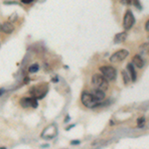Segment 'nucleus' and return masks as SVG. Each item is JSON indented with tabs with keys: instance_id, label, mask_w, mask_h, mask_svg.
I'll return each mask as SVG.
<instances>
[{
	"instance_id": "nucleus-1",
	"label": "nucleus",
	"mask_w": 149,
	"mask_h": 149,
	"mask_svg": "<svg viewBox=\"0 0 149 149\" xmlns=\"http://www.w3.org/2000/svg\"><path fill=\"white\" fill-rule=\"evenodd\" d=\"M92 85L97 90L107 91L109 88V81L102 74H95L92 78Z\"/></svg>"
},
{
	"instance_id": "nucleus-2",
	"label": "nucleus",
	"mask_w": 149,
	"mask_h": 149,
	"mask_svg": "<svg viewBox=\"0 0 149 149\" xmlns=\"http://www.w3.org/2000/svg\"><path fill=\"white\" fill-rule=\"evenodd\" d=\"M48 92V85L47 84H40L38 86H32L29 91V93H31L32 97H36L37 100H40V98H43L45 95H47Z\"/></svg>"
},
{
	"instance_id": "nucleus-3",
	"label": "nucleus",
	"mask_w": 149,
	"mask_h": 149,
	"mask_svg": "<svg viewBox=\"0 0 149 149\" xmlns=\"http://www.w3.org/2000/svg\"><path fill=\"white\" fill-rule=\"evenodd\" d=\"M81 100L83 102V104L85 107H88V109H95V107H100V102H97L93 95L92 93H88V92H84L81 93Z\"/></svg>"
},
{
	"instance_id": "nucleus-4",
	"label": "nucleus",
	"mask_w": 149,
	"mask_h": 149,
	"mask_svg": "<svg viewBox=\"0 0 149 149\" xmlns=\"http://www.w3.org/2000/svg\"><path fill=\"white\" fill-rule=\"evenodd\" d=\"M57 134H58V127L55 123H52L42 131L41 137L44 139H53L56 137Z\"/></svg>"
},
{
	"instance_id": "nucleus-5",
	"label": "nucleus",
	"mask_w": 149,
	"mask_h": 149,
	"mask_svg": "<svg viewBox=\"0 0 149 149\" xmlns=\"http://www.w3.org/2000/svg\"><path fill=\"white\" fill-rule=\"evenodd\" d=\"M100 71L102 72V74L107 81H113L116 78V71H115L114 68H112L110 66L100 67Z\"/></svg>"
},
{
	"instance_id": "nucleus-6",
	"label": "nucleus",
	"mask_w": 149,
	"mask_h": 149,
	"mask_svg": "<svg viewBox=\"0 0 149 149\" xmlns=\"http://www.w3.org/2000/svg\"><path fill=\"white\" fill-rule=\"evenodd\" d=\"M128 51H126V50H119V51L113 53V54L110 56V62H112V63H116V62H121L123 61L125 58H127L128 56Z\"/></svg>"
},
{
	"instance_id": "nucleus-7",
	"label": "nucleus",
	"mask_w": 149,
	"mask_h": 149,
	"mask_svg": "<svg viewBox=\"0 0 149 149\" xmlns=\"http://www.w3.org/2000/svg\"><path fill=\"white\" fill-rule=\"evenodd\" d=\"M134 22H135V19H134V16L132 14L131 11H126L125 15L123 17V28L125 30H129L132 26H133Z\"/></svg>"
},
{
	"instance_id": "nucleus-8",
	"label": "nucleus",
	"mask_w": 149,
	"mask_h": 149,
	"mask_svg": "<svg viewBox=\"0 0 149 149\" xmlns=\"http://www.w3.org/2000/svg\"><path fill=\"white\" fill-rule=\"evenodd\" d=\"M20 104L22 105L24 109H28V107H33L36 109L38 107V100L34 97H25L22 98L20 102Z\"/></svg>"
},
{
	"instance_id": "nucleus-9",
	"label": "nucleus",
	"mask_w": 149,
	"mask_h": 149,
	"mask_svg": "<svg viewBox=\"0 0 149 149\" xmlns=\"http://www.w3.org/2000/svg\"><path fill=\"white\" fill-rule=\"evenodd\" d=\"M92 95H93V97L97 100V102H100V104H102V102H103V100H104V97H105L104 91H100V90L95 88L92 92Z\"/></svg>"
},
{
	"instance_id": "nucleus-10",
	"label": "nucleus",
	"mask_w": 149,
	"mask_h": 149,
	"mask_svg": "<svg viewBox=\"0 0 149 149\" xmlns=\"http://www.w3.org/2000/svg\"><path fill=\"white\" fill-rule=\"evenodd\" d=\"M132 61H133V64L139 69L142 68V67L144 66V64H145L143 58L141 56H139V55H135V56L133 57V60H132Z\"/></svg>"
},
{
	"instance_id": "nucleus-11",
	"label": "nucleus",
	"mask_w": 149,
	"mask_h": 149,
	"mask_svg": "<svg viewBox=\"0 0 149 149\" xmlns=\"http://www.w3.org/2000/svg\"><path fill=\"white\" fill-rule=\"evenodd\" d=\"M2 31L6 34H11L14 31V26L10 22H5L2 24Z\"/></svg>"
},
{
	"instance_id": "nucleus-12",
	"label": "nucleus",
	"mask_w": 149,
	"mask_h": 149,
	"mask_svg": "<svg viewBox=\"0 0 149 149\" xmlns=\"http://www.w3.org/2000/svg\"><path fill=\"white\" fill-rule=\"evenodd\" d=\"M126 37H127V34L125 32H121V33H118V34H116L115 35V37H114V43L115 44H118V43H122V42H124L126 39Z\"/></svg>"
},
{
	"instance_id": "nucleus-13",
	"label": "nucleus",
	"mask_w": 149,
	"mask_h": 149,
	"mask_svg": "<svg viewBox=\"0 0 149 149\" xmlns=\"http://www.w3.org/2000/svg\"><path fill=\"white\" fill-rule=\"evenodd\" d=\"M127 71L129 72L131 81H136V72H135V70H134V68H133V64L129 63L128 65H127Z\"/></svg>"
},
{
	"instance_id": "nucleus-14",
	"label": "nucleus",
	"mask_w": 149,
	"mask_h": 149,
	"mask_svg": "<svg viewBox=\"0 0 149 149\" xmlns=\"http://www.w3.org/2000/svg\"><path fill=\"white\" fill-rule=\"evenodd\" d=\"M139 52L143 55H148L149 54V43H144L139 47Z\"/></svg>"
},
{
	"instance_id": "nucleus-15",
	"label": "nucleus",
	"mask_w": 149,
	"mask_h": 149,
	"mask_svg": "<svg viewBox=\"0 0 149 149\" xmlns=\"http://www.w3.org/2000/svg\"><path fill=\"white\" fill-rule=\"evenodd\" d=\"M38 70H39L38 64H33L32 66H30V68H29V72H30V73H36V72H38Z\"/></svg>"
},
{
	"instance_id": "nucleus-16",
	"label": "nucleus",
	"mask_w": 149,
	"mask_h": 149,
	"mask_svg": "<svg viewBox=\"0 0 149 149\" xmlns=\"http://www.w3.org/2000/svg\"><path fill=\"white\" fill-rule=\"evenodd\" d=\"M122 77H123V81H124V83L126 84V85H127V84L129 83V81L131 80V79L129 78L128 74H127L125 71H123V72H122Z\"/></svg>"
},
{
	"instance_id": "nucleus-17",
	"label": "nucleus",
	"mask_w": 149,
	"mask_h": 149,
	"mask_svg": "<svg viewBox=\"0 0 149 149\" xmlns=\"http://www.w3.org/2000/svg\"><path fill=\"white\" fill-rule=\"evenodd\" d=\"M144 124H145V118H144V117H140V118L137 119V126L138 127H143Z\"/></svg>"
},
{
	"instance_id": "nucleus-18",
	"label": "nucleus",
	"mask_w": 149,
	"mask_h": 149,
	"mask_svg": "<svg viewBox=\"0 0 149 149\" xmlns=\"http://www.w3.org/2000/svg\"><path fill=\"white\" fill-rule=\"evenodd\" d=\"M132 3H133V5L137 9H141V4L139 2V0H132Z\"/></svg>"
},
{
	"instance_id": "nucleus-19",
	"label": "nucleus",
	"mask_w": 149,
	"mask_h": 149,
	"mask_svg": "<svg viewBox=\"0 0 149 149\" xmlns=\"http://www.w3.org/2000/svg\"><path fill=\"white\" fill-rule=\"evenodd\" d=\"M120 2L124 5H129V4L132 3V0H120Z\"/></svg>"
},
{
	"instance_id": "nucleus-20",
	"label": "nucleus",
	"mask_w": 149,
	"mask_h": 149,
	"mask_svg": "<svg viewBox=\"0 0 149 149\" xmlns=\"http://www.w3.org/2000/svg\"><path fill=\"white\" fill-rule=\"evenodd\" d=\"M33 0H21V2L22 3H25V4H29V3H31Z\"/></svg>"
},
{
	"instance_id": "nucleus-21",
	"label": "nucleus",
	"mask_w": 149,
	"mask_h": 149,
	"mask_svg": "<svg viewBox=\"0 0 149 149\" xmlns=\"http://www.w3.org/2000/svg\"><path fill=\"white\" fill-rule=\"evenodd\" d=\"M145 29H146V31H148V32H149V20L145 24Z\"/></svg>"
},
{
	"instance_id": "nucleus-22",
	"label": "nucleus",
	"mask_w": 149,
	"mask_h": 149,
	"mask_svg": "<svg viewBox=\"0 0 149 149\" xmlns=\"http://www.w3.org/2000/svg\"><path fill=\"white\" fill-rule=\"evenodd\" d=\"M3 93H4V90H3V88H0V95H3Z\"/></svg>"
},
{
	"instance_id": "nucleus-23",
	"label": "nucleus",
	"mask_w": 149,
	"mask_h": 149,
	"mask_svg": "<svg viewBox=\"0 0 149 149\" xmlns=\"http://www.w3.org/2000/svg\"><path fill=\"white\" fill-rule=\"evenodd\" d=\"M80 141H72V144H79Z\"/></svg>"
},
{
	"instance_id": "nucleus-24",
	"label": "nucleus",
	"mask_w": 149,
	"mask_h": 149,
	"mask_svg": "<svg viewBox=\"0 0 149 149\" xmlns=\"http://www.w3.org/2000/svg\"><path fill=\"white\" fill-rule=\"evenodd\" d=\"M0 31H2V25H0Z\"/></svg>"
}]
</instances>
